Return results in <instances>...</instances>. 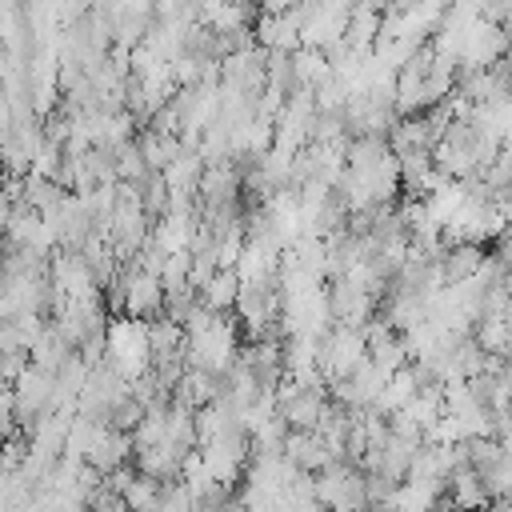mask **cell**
<instances>
[{"instance_id":"obj_1","label":"cell","mask_w":512,"mask_h":512,"mask_svg":"<svg viewBox=\"0 0 512 512\" xmlns=\"http://www.w3.org/2000/svg\"><path fill=\"white\" fill-rule=\"evenodd\" d=\"M108 360L128 376L140 380L152 368V340H148V320L136 316H116L108 324V344H104Z\"/></svg>"},{"instance_id":"obj_2","label":"cell","mask_w":512,"mask_h":512,"mask_svg":"<svg viewBox=\"0 0 512 512\" xmlns=\"http://www.w3.org/2000/svg\"><path fill=\"white\" fill-rule=\"evenodd\" d=\"M448 500L456 504V512H488L492 508V492H488L484 476L468 464H460L448 476Z\"/></svg>"},{"instance_id":"obj_3","label":"cell","mask_w":512,"mask_h":512,"mask_svg":"<svg viewBox=\"0 0 512 512\" xmlns=\"http://www.w3.org/2000/svg\"><path fill=\"white\" fill-rule=\"evenodd\" d=\"M284 456L300 468V472H324L332 464V452L324 444L320 432H288V444H284Z\"/></svg>"},{"instance_id":"obj_4","label":"cell","mask_w":512,"mask_h":512,"mask_svg":"<svg viewBox=\"0 0 512 512\" xmlns=\"http://www.w3.org/2000/svg\"><path fill=\"white\" fill-rule=\"evenodd\" d=\"M240 288H244L240 272H236V268H220V272L200 288V304L212 308V312H220V316H224V312H236Z\"/></svg>"},{"instance_id":"obj_5","label":"cell","mask_w":512,"mask_h":512,"mask_svg":"<svg viewBox=\"0 0 512 512\" xmlns=\"http://www.w3.org/2000/svg\"><path fill=\"white\" fill-rule=\"evenodd\" d=\"M164 488H168L164 480L136 472V476L128 480V488H124V512H160V504H164Z\"/></svg>"}]
</instances>
